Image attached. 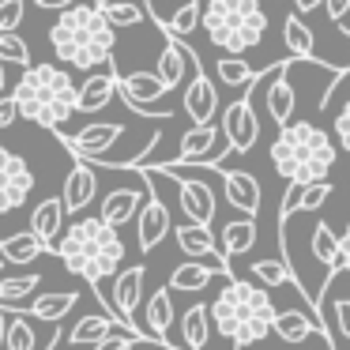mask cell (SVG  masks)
I'll list each match as a JSON object with an SVG mask.
<instances>
[{
	"label": "cell",
	"mask_w": 350,
	"mask_h": 350,
	"mask_svg": "<svg viewBox=\"0 0 350 350\" xmlns=\"http://www.w3.org/2000/svg\"><path fill=\"white\" fill-rule=\"evenodd\" d=\"M49 42L61 64L79 72H102L113 68V42L117 27L106 19L102 0H72L61 8V19L49 27Z\"/></svg>",
	"instance_id": "obj_1"
},
{
	"label": "cell",
	"mask_w": 350,
	"mask_h": 350,
	"mask_svg": "<svg viewBox=\"0 0 350 350\" xmlns=\"http://www.w3.org/2000/svg\"><path fill=\"white\" fill-rule=\"evenodd\" d=\"M49 252L61 256V264L72 275H79L91 290H102V282L113 279L124 264V237L121 230H113L98 215H91V219L68 222Z\"/></svg>",
	"instance_id": "obj_2"
},
{
	"label": "cell",
	"mask_w": 350,
	"mask_h": 350,
	"mask_svg": "<svg viewBox=\"0 0 350 350\" xmlns=\"http://www.w3.org/2000/svg\"><path fill=\"white\" fill-rule=\"evenodd\" d=\"M12 98L19 106V117L61 132L76 113V79L64 72V64H27L23 79L12 87Z\"/></svg>",
	"instance_id": "obj_3"
},
{
	"label": "cell",
	"mask_w": 350,
	"mask_h": 350,
	"mask_svg": "<svg viewBox=\"0 0 350 350\" xmlns=\"http://www.w3.org/2000/svg\"><path fill=\"white\" fill-rule=\"evenodd\" d=\"M267 162L286 181H324L335 166V144L320 124L312 121H290L279 129V136L267 147Z\"/></svg>",
	"instance_id": "obj_4"
},
{
	"label": "cell",
	"mask_w": 350,
	"mask_h": 350,
	"mask_svg": "<svg viewBox=\"0 0 350 350\" xmlns=\"http://www.w3.org/2000/svg\"><path fill=\"white\" fill-rule=\"evenodd\" d=\"M267 12L260 0H204L200 27L204 38L222 53H249L267 34Z\"/></svg>",
	"instance_id": "obj_5"
},
{
	"label": "cell",
	"mask_w": 350,
	"mask_h": 350,
	"mask_svg": "<svg viewBox=\"0 0 350 350\" xmlns=\"http://www.w3.org/2000/svg\"><path fill=\"white\" fill-rule=\"evenodd\" d=\"M230 290H234V305H237V332H234V350H249L256 342H264L271 335L275 324V301L271 290L260 282L241 279L237 271H230Z\"/></svg>",
	"instance_id": "obj_6"
},
{
	"label": "cell",
	"mask_w": 350,
	"mask_h": 350,
	"mask_svg": "<svg viewBox=\"0 0 350 350\" xmlns=\"http://www.w3.org/2000/svg\"><path fill=\"white\" fill-rule=\"evenodd\" d=\"M219 129L226 132V139H230V151L222 154L215 166L219 170H226L230 162L237 159V154H245V151H252V144H256V136H260V117H256V109H252V98H249V91L245 94H237L234 102H230L226 109H222V121H219Z\"/></svg>",
	"instance_id": "obj_7"
},
{
	"label": "cell",
	"mask_w": 350,
	"mask_h": 350,
	"mask_svg": "<svg viewBox=\"0 0 350 350\" xmlns=\"http://www.w3.org/2000/svg\"><path fill=\"white\" fill-rule=\"evenodd\" d=\"M117 91H121L124 106L147 117H170L177 109L174 102H162L170 94V87L154 72H124V76L117 72Z\"/></svg>",
	"instance_id": "obj_8"
},
{
	"label": "cell",
	"mask_w": 350,
	"mask_h": 350,
	"mask_svg": "<svg viewBox=\"0 0 350 350\" xmlns=\"http://www.w3.org/2000/svg\"><path fill=\"white\" fill-rule=\"evenodd\" d=\"M144 264H132V267H121V271L113 275V290H109L106 305H109V317L121 320V324L136 327V332H144V324H139V301H144ZM147 335V332H144ZM151 339V335H147ZM162 342V339H159Z\"/></svg>",
	"instance_id": "obj_9"
},
{
	"label": "cell",
	"mask_w": 350,
	"mask_h": 350,
	"mask_svg": "<svg viewBox=\"0 0 350 350\" xmlns=\"http://www.w3.org/2000/svg\"><path fill=\"white\" fill-rule=\"evenodd\" d=\"M34 192V170L27 166L23 154H12L0 147V215H12L31 200Z\"/></svg>",
	"instance_id": "obj_10"
},
{
	"label": "cell",
	"mask_w": 350,
	"mask_h": 350,
	"mask_svg": "<svg viewBox=\"0 0 350 350\" xmlns=\"http://www.w3.org/2000/svg\"><path fill=\"white\" fill-rule=\"evenodd\" d=\"M230 151V139L222 129H215V121L207 124H192L181 136V147H177V162H192V166H215L222 154Z\"/></svg>",
	"instance_id": "obj_11"
},
{
	"label": "cell",
	"mask_w": 350,
	"mask_h": 350,
	"mask_svg": "<svg viewBox=\"0 0 350 350\" xmlns=\"http://www.w3.org/2000/svg\"><path fill=\"white\" fill-rule=\"evenodd\" d=\"M189 68H192V79L185 83L181 106H185V113H189L192 124H207V121H215V113H219V106H222L219 91H215L211 76L200 68V61H196V53H192V49H189Z\"/></svg>",
	"instance_id": "obj_12"
},
{
	"label": "cell",
	"mask_w": 350,
	"mask_h": 350,
	"mask_svg": "<svg viewBox=\"0 0 350 350\" xmlns=\"http://www.w3.org/2000/svg\"><path fill=\"white\" fill-rule=\"evenodd\" d=\"M177 181V204H181V215L189 222H204V226H211L215 211H219V196H215V185L204 181V177H192V174H181L174 177Z\"/></svg>",
	"instance_id": "obj_13"
},
{
	"label": "cell",
	"mask_w": 350,
	"mask_h": 350,
	"mask_svg": "<svg viewBox=\"0 0 350 350\" xmlns=\"http://www.w3.org/2000/svg\"><path fill=\"white\" fill-rule=\"evenodd\" d=\"M124 136V124H113V121H102V124H87L79 132H68L64 144L76 159H87V162H106L109 151L117 147V139Z\"/></svg>",
	"instance_id": "obj_14"
},
{
	"label": "cell",
	"mask_w": 350,
	"mask_h": 350,
	"mask_svg": "<svg viewBox=\"0 0 350 350\" xmlns=\"http://www.w3.org/2000/svg\"><path fill=\"white\" fill-rule=\"evenodd\" d=\"M136 237H139V249L144 252H151V249H159L162 245V237L170 234V207L162 204V196H144V204H139V211H136Z\"/></svg>",
	"instance_id": "obj_15"
},
{
	"label": "cell",
	"mask_w": 350,
	"mask_h": 350,
	"mask_svg": "<svg viewBox=\"0 0 350 350\" xmlns=\"http://www.w3.org/2000/svg\"><path fill=\"white\" fill-rule=\"evenodd\" d=\"M94 196H98V177H94L91 162H87V159H79L76 166L68 170V177H64V189H61L64 211H68V215L87 211V207L94 204Z\"/></svg>",
	"instance_id": "obj_16"
},
{
	"label": "cell",
	"mask_w": 350,
	"mask_h": 350,
	"mask_svg": "<svg viewBox=\"0 0 350 350\" xmlns=\"http://www.w3.org/2000/svg\"><path fill=\"white\" fill-rule=\"evenodd\" d=\"M174 237H177V249H181L185 256L211 260V264H219V267H226V271H230V264H226V256H222L219 241H215L211 226H204V222H185V226H177Z\"/></svg>",
	"instance_id": "obj_17"
},
{
	"label": "cell",
	"mask_w": 350,
	"mask_h": 350,
	"mask_svg": "<svg viewBox=\"0 0 350 350\" xmlns=\"http://www.w3.org/2000/svg\"><path fill=\"white\" fill-rule=\"evenodd\" d=\"M117 94V72L102 68V72H87V79L76 87V113H98L113 102Z\"/></svg>",
	"instance_id": "obj_18"
},
{
	"label": "cell",
	"mask_w": 350,
	"mask_h": 350,
	"mask_svg": "<svg viewBox=\"0 0 350 350\" xmlns=\"http://www.w3.org/2000/svg\"><path fill=\"white\" fill-rule=\"evenodd\" d=\"M222 196L241 215H260V181L245 170H222Z\"/></svg>",
	"instance_id": "obj_19"
},
{
	"label": "cell",
	"mask_w": 350,
	"mask_h": 350,
	"mask_svg": "<svg viewBox=\"0 0 350 350\" xmlns=\"http://www.w3.org/2000/svg\"><path fill=\"white\" fill-rule=\"evenodd\" d=\"M271 332L279 335L282 342H290V347H301V342L312 339V335L324 332V324H320V317H312V312H301V309H275ZM324 335H327V332H324Z\"/></svg>",
	"instance_id": "obj_20"
},
{
	"label": "cell",
	"mask_w": 350,
	"mask_h": 350,
	"mask_svg": "<svg viewBox=\"0 0 350 350\" xmlns=\"http://www.w3.org/2000/svg\"><path fill=\"white\" fill-rule=\"evenodd\" d=\"M144 196H147V192H144V189H136V185H124V189H113L106 200H102L98 219H102V222H109L113 230L129 226V222L136 219V211H139V204H144Z\"/></svg>",
	"instance_id": "obj_21"
},
{
	"label": "cell",
	"mask_w": 350,
	"mask_h": 350,
	"mask_svg": "<svg viewBox=\"0 0 350 350\" xmlns=\"http://www.w3.org/2000/svg\"><path fill=\"white\" fill-rule=\"evenodd\" d=\"M117 327H124V332H132V335H144V332H136V327L113 320L109 312H87V317H79L76 324H72L68 347H94V342H102L109 332H117Z\"/></svg>",
	"instance_id": "obj_22"
},
{
	"label": "cell",
	"mask_w": 350,
	"mask_h": 350,
	"mask_svg": "<svg viewBox=\"0 0 350 350\" xmlns=\"http://www.w3.org/2000/svg\"><path fill=\"white\" fill-rule=\"evenodd\" d=\"M64 219H68L64 200L61 196H49V200H42V204L31 211V234L38 237L46 249H53V241L61 237V230H64Z\"/></svg>",
	"instance_id": "obj_23"
},
{
	"label": "cell",
	"mask_w": 350,
	"mask_h": 350,
	"mask_svg": "<svg viewBox=\"0 0 350 350\" xmlns=\"http://www.w3.org/2000/svg\"><path fill=\"white\" fill-rule=\"evenodd\" d=\"M215 275H230V271H226V267H219V264H204V260H185V264H177L174 275H170V290L200 294L204 286H211Z\"/></svg>",
	"instance_id": "obj_24"
},
{
	"label": "cell",
	"mask_w": 350,
	"mask_h": 350,
	"mask_svg": "<svg viewBox=\"0 0 350 350\" xmlns=\"http://www.w3.org/2000/svg\"><path fill=\"white\" fill-rule=\"evenodd\" d=\"M174 290L170 286H162V290H154L151 297H147V312H144V332L151 335V339H162L166 342V332H170V324H174ZM174 347V342H170Z\"/></svg>",
	"instance_id": "obj_25"
},
{
	"label": "cell",
	"mask_w": 350,
	"mask_h": 350,
	"mask_svg": "<svg viewBox=\"0 0 350 350\" xmlns=\"http://www.w3.org/2000/svg\"><path fill=\"white\" fill-rule=\"evenodd\" d=\"M154 76L162 79V83L174 91V87H181V79L189 76V46L185 42H166L159 53V61H154Z\"/></svg>",
	"instance_id": "obj_26"
},
{
	"label": "cell",
	"mask_w": 350,
	"mask_h": 350,
	"mask_svg": "<svg viewBox=\"0 0 350 350\" xmlns=\"http://www.w3.org/2000/svg\"><path fill=\"white\" fill-rule=\"evenodd\" d=\"M215 76H219V87H226V91H234V94H245L252 87V79H256V68L245 61V53H226L215 64ZM219 87H215V91H219Z\"/></svg>",
	"instance_id": "obj_27"
},
{
	"label": "cell",
	"mask_w": 350,
	"mask_h": 350,
	"mask_svg": "<svg viewBox=\"0 0 350 350\" xmlns=\"http://www.w3.org/2000/svg\"><path fill=\"white\" fill-rule=\"evenodd\" d=\"M207 339H211V312H207L204 301H196L181 317V347L185 350H207Z\"/></svg>",
	"instance_id": "obj_28"
},
{
	"label": "cell",
	"mask_w": 350,
	"mask_h": 350,
	"mask_svg": "<svg viewBox=\"0 0 350 350\" xmlns=\"http://www.w3.org/2000/svg\"><path fill=\"white\" fill-rule=\"evenodd\" d=\"M76 301H79L76 294H61V290H53V294H34L27 312H31V320H38V324H61V320L76 309Z\"/></svg>",
	"instance_id": "obj_29"
},
{
	"label": "cell",
	"mask_w": 350,
	"mask_h": 350,
	"mask_svg": "<svg viewBox=\"0 0 350 350\" xmlns=\"http://www.w3.org/2000/svg\"><path fill=\"white\" fill-rule=\"evenodd\" d=\"M42 252H49V249L31 234V230L0 237V260H4V264H34V260H38Z\"/></svg>",
	"instance_id": "obj_30"
},
{
	"label": "cell",
	"mask_w": 350,
	"mask_h": 350,
	"mask_svg": "<svg viewBox=\"0 0 350 350\" xmlns=\"http://www.w3.org/2000/svg\"><path fill=\"white\" fill-rule=\"evenodd\" d=\"M252 245H256V219H252V215H241V219L222 226V241H219L222 256H241Z\"/></svg>",
	"instance_id": "obj_31"
},
{
	"label": "cell",
	"mask_w": 350,
	"mask_h": 350,
	"mask_svg": "<svg viewBox=\"0 0 350 350\" xmlns=\"http://www.w3.org/2000/svg\"><path fill=\"white\" fill-rule=\"evenodd\" d=\"M282 42H286L290 57H301V61H309V57H317V34H312V27L305 23V16H286V23H282Z\"/></svg>",
	"instance_id": "obj_32"
},
{
	"label": "cell",
	"mask_w": 350,
	"mask_h": 350,
	"mask_svg": "<svg viewBox=\"0 0 350 350\" xmlns=\"http://www.w3.org/2000/svg\"><path fill=\"white\" fill-rule=\"evenodd\" d=\"M312 260L327 271V279L339 275V234H335L327 222H317V226H312Z\"/></svg>",
	"instance_id": "obj_33"
},
{
	"label": "cell",
	"mask_w": 350,
	"mask_h": 350,
	"mask_svg": "<svg viewBox=\"0 0 350 350\" xmlns=\"http://www.w3.org/2000/svg\"><path fill=\"white\" fill-rule=\"evenodd\" d=\"M42 286V275L31 271V275H0V305H19L27 301V297H34Z\"/></svg>",
	"instance_id": "obj_34"
},
{
	"label": "cell",
	"mask_w": 350,
	"mask_h": 350,
	"mask_svg": "<svg viewBox=\"0 0 350 350\" xmlns=\"http://www.w3.org/2000/svg\"><path fill=\"white\" fill-rule=\"evenodd\" d=\"M249 271H252V279H256L260 286H267V290H279V286H290V282H294V275H290V264H286L282 256L256 260Z\"/></svg>",
	"instance_id": "obj_35"
},
{
	"label": "cell",
	"mask_w": 350,
	"mask_h": 350,
	"mask_svg": "<svg viewBox=\"0 0 350 350\" xmlns=\"http://www.w3.org/2000/svg\"><path fill=\"white\" fill-rule=\"evenodd\" d=\"M4 350H42V342H38V327H31L27 312H12V320H8V335H4Z\"/></svg>",
	"instance_id": "obj_36"
},
{
	"label": "cell",
	"mask_w": 350,
	"mask_h": 350,
	"mask_svg": "<svg viewBox=\"0 0 350 350\" xmlns=\"http://www.w3.org/2000/svg\"><path fill=\"white\" fill-rule=\"evenodd\" d=\"M200 8H204V0H185L177 12H170V19L162 23V31H166L170 38H185V34H192L200 27Z\"/></svg>",
	"instance_id": "obj_37"
},
{
	"label": "cell",
	"mask_w": 350,
	"mask_h": 350,
	"mask_svg": "<svg viewBox=\"0 0 350 350\" xmlns=\"http://www.w3.org/2000/svg\"><path fill=\"white\" fill-rule=\"evenodd\" d=\"M102 8H106V19L113 27H136V23H147V8L139 4H129V0H102Z\"/></svg>",
	"instance_id": "obj_38"
},
{
	"label": "cell",
	"mask_w": 350,
	"mask_h": 350,
	"mask_svg": "<svg viewBox=\"0 0 350 350\" xmlns=\"http://www.w3.org/2000/svg\"><path fill=\"white\" fill-rule=\"evenodd\" d=\"M0 61H4V64H19V68L31 64V49H27V42L19 38L16 31H0Z\"/></svg>",
	"instance_id": "obj_39"
},
{
	"label": "cell",
	"mask_w": 350,
	"mask_h": 350,
	"mask_svg": "<svg viewBox=\"0 0 350 350\" xmlns=\"http://www.w3.org/2000/svg\"><path fill=\"white\" fill-rule=\"evenodd\" d=\"M332 181H309V185H301V204H297V211H320V207L332 200Z\"/></svg>",
	"instance_id": "obj_40"
},
{
	"label": "cell",
	"mask_w": 350,
	"mask_h": 350,
	"mask_svg": "<svg viewBox=\"0 0 350 350\" xmlns=\"http://www.w3.org/2000/svg\"><path fill=\"white\" fill-rule=\"evenodd\" d=\"M144 342H159V339H147V335H132V332H124V327H117V332H109L102 342H94L91 350H136V347H144Z\"/></svg>",
	"instance_id": "obj_41"
},
{
	"label": "cell",
	"mask_w": 350,
	"mask_h": 350,
	"mask_svg": "<svg viewBox=\"0 0 350 350\" xmlns=\"http://www.w3.org/2000/svg\"><path fill=\"white\" fill-rule=\"evenodd\" d=\"M27 16V0H0V31H16Z\"/></svg>",
	"instance_id": "obj_42"
},
{
	"label": "cell",
	"mask_w": 350,
	"mask_h": 350,
	"mask_svg": "<svg viewBox=\"0 0 350 350\" xmlns=\"http://www.w3.org/2000/svg\"><path fill=\"white\" fill-rule=\"evenodd\" d=\"M332 312H335V332H339V335H342V342L350 347V297H335ZM332 312H324L320 320H327Z\"/></svg>",
	"instance_id": "obj_43"
},
{
	"label": "cell",
	"mask_w": 350,
	"mask_h": 350,
	"mask_svg": "<svg viewBox=\"0 0 350 350\" xmlns=\"http://www.w3.org/2000/svg\"><path fill=\"white\" fill-rule=\"evenodd\" d=\"M332 129H335V144H339L342 151H350V98L339 106V113H335V124H332Z\"/></svg>",
	"instance_id": "obj_44"
},
{
	"label": "cell",
	"mask_w": 350,
	"mask_h": 350,
	"mask_svg": "<svg viewBox=\"0 0 350 350\" xmlns=\"http://www.w3.org/2000/svg\"><path fill=\"white\" fill-rule=\"evenodd\" d=\"M301 204V181H286V196H282V207H279V219H290Z\"/></svg>",
	"instance_id": "obj_45"
},
{
	"label": "cell",
	"mask_w": 350,
	"mask_h": 350,
	"mask_svg": "<svg viewBox=\"0 0 350 350\" xmlns=\"http://www.w3.org/2000/svg\"><path fill=\"white\" fill-rule=\"evenodd\" d=\"M16 117H19L16 98H12V94H0V132L12 129V124H16Z\"/></svg>",
	"instance_id": "obj_46"
},
{
	"label": "cell",
	"mask_w": 350,
	"mask_h": 350,
	"mask_svg": "<svg viewBox=\"0 0 350 350\" xmlns=\"http://www.w3.org/2000/svg\"><path fill=\"white\" fill-rule=\"evenodd\" d=\"M347 12H350V0H324V16H327V23L342 27Z\"/></svg>",
	"instance_id": "obj_47"
},
{
	"label": "cell",
	"mask_w": 350,
	"mask_h": 350,
	"mask_svg": "<svg viewBox=\"0 0 350 350\" xmlns=\"http://www.w3.org/2000/svg\"><path fill=\"white\" fill-rule=\"evenodd\" d=\"M339 271H350V226L339 234Z\"/></svg>",
	"instance_id": "obj_48"
},
{
	"label": "cell",
	"mask_w": 350,
	"mask_h": 350,
	"mask_svg": "<svg viewBox=\"0 0 350 350\" xmlns=\"http://www.w3.org/2000/svg\"><path fill=\"white\" fill-rule=\"evenodd\" d=\"M320 4H324V0H294V12L297 16H309V12H317Z\"/></svg>",
	"instance_id": "obj_49"
},
{
	"label": "cell",
	"mask_w": 350,
	"mask_h": 350,
	"mask_svg": "<svg viewBox=\"0 0 350 350\" xmlns=\"http://www.w3.org/2000/svg\"><path fill=\"white\" fill-rule=\"evenodd\" d=\"M8 320H12V312L0 305V347H4V335H8Z\"/></svg>",
	"instance_id": "obj_50"
},
{
	"label": "cell",
	"mask_w": 350,
	"mask_h": 350,
	"mask_svg": "<svg viewBox=\"0 0 350 350\" xmlns=\"http://www.w3.org/2000/svg\"><path fill=\"white\" fill-rule=\"evenodd\" d=\"M260 4H279V0H260Z\"/></svg>",
	"instance_id": "obj_51"
},
{
	"label": "cell",
	"mask_w": 350,
	"mask_h": 350,
	"mask_svg": "<svg viewBox=\"0 0 350 350\" xmlns=\"http://www.w3.org/2000/svg\"><path fill=\"white\" fill-rule=\"evenodd\" d=\"M0 275H4V260H0Z\"/></svg>",
	"instance_id": "obj_52"
}]
</instances>
